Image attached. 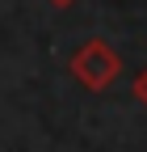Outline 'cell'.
Instances as JSON below:
<instances>
[{"instance_id":"obj_3","label":"cell","mask_w":147,"mask_h":152,"mask_svg":"<svg viewBox=\"0 0 147 152\" xmlns=\"http://www.w3.org/2000/svg\"><path fill=\"white\" fill-rule=\"evenodd\" d=\"M50 4H55V9H67V4H76V0H50Z\"/></svg>"},{"instance_id":"obj_1","label":"cell","mask_w":147,"mask_h":152,"mask_svg":"<svg viewBox=\"0 0 147 152\" xmlns=\"http://www.w3.org/2000/svg\"><path fill=\"white\" fill-rule=\"evenodd\" d=\"M118 72H122V59H118V51L105 42V38H88V42L71 55V76L88 89V93H101L118 80Z\"/></svg>"},{"instance_id":"obj_2","label":"cell","mask_w":147,"mask_h":152,"mask_svg":"<svg viewBox=\"0 0 147 152\" xmlns=\"http://www.w3.org/2000/svg\"><path fill=\"white\" fill-rule=\"evenodd\" d=\"M135 97H139V102H143V110H147V68L135 76Z\"/></svg>"}]
</instances>
